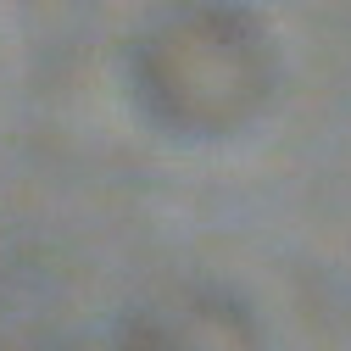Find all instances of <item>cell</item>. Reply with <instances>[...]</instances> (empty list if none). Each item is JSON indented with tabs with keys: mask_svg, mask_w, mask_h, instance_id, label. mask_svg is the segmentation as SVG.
Masks as SVG:
<instances>
[{
	"mask_svg": "<svg viewBox=\"0 0 351 351\" xmlns=\"http://www.w3.org/2000/svg\"><path fill=\"white\" fill-rule=\"evenodd\" d=\"M140 106L190 140L245 128L274 90V45L240 0H184L162 12L128 51Z\"/></svg>",
	"mask_w": 351,
	"mask_h": 351,
	"instance_id": "obj_1",
	"label": "cell"
},
{
	"mask_svg": "<svg viewBox=\"0 0 351 351\" xmlns=\"http://www.w3.org/2000/svg\"><path fill=\"white\" fill-rule=\"evenodd\" d=\"M84 351H190L179 335H167L162 324H151V318H128L112 340H101V346H84Z\"/></svg>",
	"mask_w": 351,
	"mask_h": 351,
	"instance_id": "obj_2",
	"label": "cell"
}]
</instances>
